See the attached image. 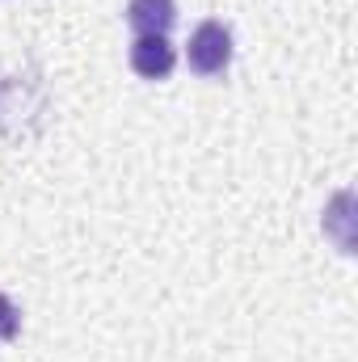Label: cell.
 Segmentation results:
<instances>
[{"mask_svg": "<svg viewBox=\"0 0 358 362\" xmlns=\"http://www.w3.org/2000/svg\"><path fill=\"white\" fill-rule=\"evenodd\" d=\"M127 21L135 34H169L178 21V4L173 0H131Z\"/></svg>", "mask_w": 358, "mask_h": 362, "instance_id": "3957f363", "label": "cell"}, {"mask_svg": "<svg viewBox=\"0 0 358 362\" xmlns=\"http://www.w3.org/2000/svg\"><path fill=\"white\" fill-rule=\"evenodd\" d=\"M178 64V51L169 42V34H135L131 42V68L144 81H165Z\"/></svg>", "mask_w": 358, "mask_h": 362, "instance_id": "7a4b0ae2", "label": "cell"}, {"mask_svg": "<svg viewBox=\"0 0 358 362\" xmlns=\"http://www.w3.org/2000/svg\"><path fill=\"white\" fill-rule=\"evenodd\" d=\"M185 55H190V68L198 76H219L232 64V34H228V25L224 21H202L190 34Z\"/></svg>", "mask_w": 358, "mask_h": 362, "instance_id": "6da1fadb", "label": "cell"}, {"mask_svg": "<svg viewBox=\"0 0 358 362\" xmlns=\"http://www.w3.org/2000/svg\"><path fill=\"white\" fill-rule=\"evenodd\" d=\"M21 333V312L13 308L8 295H0V341H13Z\"/></svg>", "mask_w": 358, "mask_h": 362, "instance_id": "277c9868", "label": "cell"}]
</instances>
